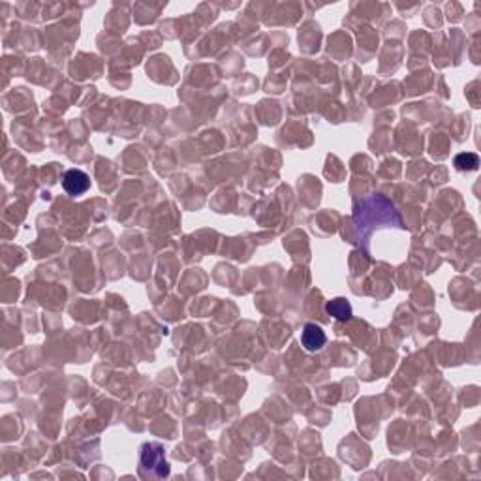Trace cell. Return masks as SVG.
I'll return each mask as SVG.
<instances>
[{
	"label": "cell",
	"mask_w": 481,
	"mask_h": 481,
	"mask_svg": "<svg viewBox=\"0 0 481 481\" xmlns=\"http://www.w3.org/2000/svg\"><path fill=\"white\" fill-rule=\"evenodd\" d=\"M62 188L70 196H81V194H85L90 188L89 175L81 170L66 171L64 177H62Z\"/></svg>",
	"instance_id": "3957f363"
},
{
	"label": "cell",
	"mask_w": 481,
	"mask_h": 481,
	"mask_svg": "<svg viewBox=\"0 0 481 481\" xmlns=\"http://www.w3.org/2000/svg\"><path fill=\"white\" fill-rule=\"evenodd\" d=\"M480 166V158L474 153H463L455 156V168L460 171H474Z\"/></svg>",
	"instance_id": "8992f818"
},
{
	"label": "cell",
	"mask_w": 481,
	"mask_h": 481,
	"mask_svg": "<svg viewBox=\"0 0 481 481\" xmlns=\"http://www.w3.org/2000/svg\"><path fill=\"white\" fill-rule=\"evenodd\" d=\"M141 470L151 472L156 478L170 476V463L164 457V447L160 444H145L141 447Z\"/></svg>",
	"instance_id": "7a4b0ae2"
},
{
	"label": "cell",
	"mask_w": 481,
	"mask_h": 481,
	"mask_svg": "<svg viewBox=\"0 0 481 481\" xmlns=\"http://www.w3.org/2000/svg\"><path fill=\"white\" fill-rule=\"evenodd\" d=\"M356 230L359 239L369 237V231L372 228H387V226H397L400 228V216L387 201L384 196H370L369 200H363L354 215Z\"/></svg>",
	"instance_id": "6da1fadb"
},
{
	"label": "cell",
	"mask_w": 481,
	"mask_h": 481,
	"mask_svg": "<svg viewBox=\"0 0 481 481\" xmlns=\"http://www.w3.org/2000/svg\"><path fill=\"white\" fill-rule=\"evenodd\" d=\"M327 337L324 333V329L316 324H307L303 327V333H301V344L304 346L307 352H320V350L326 346Z\"/></svg>",
	"instance_id": "277c9868"
},
{
	"label": "cell",
	"mask_w": 481,
	"mask_h": 481,
	"mask_svg": "<svg viewBox=\"0 0 481 481\" xmlns=\"http://www.w3.org/2000/svg\"><path fill=\"white\" fill-rule=\"evenodd\" d=\"M326 311L337 320H342V322L352 318V304H350L346 299H342V297L329 301V303L326 304Z\"/></svg>",
	"instance_id": "5b68a950"
}]
</instances>
